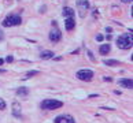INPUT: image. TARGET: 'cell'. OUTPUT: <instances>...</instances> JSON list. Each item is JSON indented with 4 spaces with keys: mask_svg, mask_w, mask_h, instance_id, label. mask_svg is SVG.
Instances as JSON below:
<instances>
[{
    "mask_svg": "<svg viewBox=\"0 0 133 123\" xmlns=\"http://www.w3.org/2000/svg\"><path fill=\"white\" fill-rule=\"evenodd\" d=\"M3 40H4V32L0 29V41H3Z\"/></svg>",
    "mask_w": 133,
    "mask_h": 123,
    "instance_id": "19",
    "label": "cell"
},
{
    "mask_svg": "<svg viewBox=\"0 0 133 123\" xmlns=\"http://www.w3.org/2000/svg\"><path fill=\"white\" fill-rule=\"evenodd\" d=\"M3 109H6V101L3 99H0V111H3Z\"/></svg>",
    "mask_w": 133,
    "mask_h": 123,
    "instance_id": "17",
    "label": "cell"
},
{
    "mask_svg": "<svg viewBox=\"0 0 133 123\" xmlns=\"http://www.w3.org/2000/svg\"><path fill=\"white\" fill-rule=\"evenodd\" d=\"M65 27H66L67 32H70V30H73L74 27H76V22H74L73 17H69L65 19Z\"/></svg>",
    "mask_w": 133,
    "mask_h": 123,
    "instance_id": "10",
    "label": "cell"
},
{
    "mask_svg": "<svg viewBox=\"0 0 133 123\" xmlns=\"http://www.w3.org/2000/svg\"><path fill=\"white\" fill-rule=\"evenodd\" d=\"M39 74H40V71H37V70L27 71V73H26V77H24V79H27V78H30V77H33V75H39Z\"/></svg>",
    "mask_w": 133,
    "mask_h": 123,
    "instance_id": "16",
    "label": "cell"
},
{
    "mask_svg": "<svg viewBox=\"0 0 133 123\" xmlns=\"http://www.w3.org/2000/svg\"><path fill=\"white\" fill-rule=\"evenodd\" d=\"M95 97H99V94H91V96H89V99H95Z\"/></svg>",
    "mask_w": 133,
    "mask_h": 123,
    "instance_id": "23",
    "label": "cell"
},
{
    "mask_svg": "<svg viewBox=\"0 0 133 123\" xmlns=\"http://www.w3.org/2000/svg\"><path fill=\"white\" fill-rule=\"evenodd\" d=\"M53 55H55V53H53L52 51H43L40 58H41L43 60H45V59H53Z\"/></svg>",
    "mask_w": 133,
    "mask_h": 123,
    "instance_id": "14",
    "label": "cell"
},
{
    "mask_svg": "<svg viewBox=\"0 0 133 123\" xmlns=\"http://www.w3.org/2000/svg\"><path fill=\"white\" fill-rule=\"evenodd\" d=\"M50 41L51 42H59L60 38H62V33H60V30L58 29V26H52V30L50 32Z\"/></svg>",
    "mask_w": 133,
    "mask_h": 123,
    "instance_id": "5",
    "label": "cell"
},
{
    "mask_svg": "<svg viewBox=\"0 0 133 123\" xmlns=\"http://www.w3.org/2000/svg\"><path fill=\"white\" fill-rule=\"evenodd\" d=\"M12 115L15 118H21L22 116V108H21V104L18 101L12 102Z\"/></svg>",
    "mask_w": 133,
    "mask_h": 123,
    "instance_id": "8",
    "label": "cell"
},
{
    "mask_svg": "<svg viewBox=\"0 0 133 123\" xmlns=\"http://www.w3.org/2000/svg\"><path fill=\"white\" fill-rule=\"evenodd\" d=\"M6 60L8 62V63H11V62L14 60V58H12V56H7V58H6Z\"/></svg>",
    "mask_w": 133,
    "mask_h": 123,
    "instance_id": "21",
    "label": "cell"
},
{
    "mask_svg": "<svg viewBox=\"0 0 133 123\" xmlns=\"http://www.w3.org/2000/svg\"><path fill=\"white\" fill-rule=\"evenodd\" d=\"M62 107H63V102L59 101V100H55V99H47L40 102V108L45 109V111L58 109V108H62Z\"/></svg>",
    "mask_w": 133,
    "mask_h": 123,
    "instance_id": "2",
    "label": "cell"
},
{
    "mask_svg": "<svg viewBox=\"0 0 133 123\" xmlns=\"http://www.w3.org/2000/svg\"><path fill=\"white\" fill-rule=\"evenodd\" d=\"M110 51H111V45L110 44H102L100 47H99V52H100V55H107Z\"/></svg>",
    "mask_w": 133,
    "mask_h": 123,
    "instance_id": "11",
    "label": "cell"
},
{
    "mask_svg": "<svg viewBox=\"0 0 133 123\" xmlns=\"http://www.w3.org/2000/svg\"><path fill=\"white\" fill-rule=\"evenodd\" d=\"M103 36H102V34H98V36H96V40H98V41H103Z\"/></svg>",
    "mask_w": 133,
    "mask_h": 123,
    "instance_id": "20",
    "label": "cell"
},
{
    "mask_svg": "<svg viewBox=\"0 0 133 123\" xmlns=\"http://www.w3.org/2000/svg\"><path fill=\"white\" fill-rule=\"evenodd\" d=\"M106 66H110V67H115V66H119V62L118 60H112V59H106L103 62Z\"/></svg>",
    "mask_w": 133,
    "mask_h": 123,
    "instance_id": "15",
    "label": "cell"
},
{
    "mask_svg": "<svg viewBox=\"0 0 133 123\" xmlns=\"http://www.w3.org/2000/svg\"><path fill=\"white\" fill-rule=\"evenodd\" d=\"M27 94H29V89L25 88V86H21V88L17 89V96H19V97H26Z\"/></svg>",
    "mask_w": 133,
    "mask_h": 123,
    "instance_id": "12",
    "label": "cell"
},
{
    "mask_svg": "<svg viewBox=\"0 0 133 123\" xmlns=\"http://www.w3.org/2000/svg\"><path fill=\"white\" fill-rule=\"evenodd\" d=\"M103 79H104V81H108V82H111V81H112V79H111V78H110V77H104V78H103Z\"/></svg>",
    "mask_w": 133,
    "mask_h": 123,
    "instance_id": "22",
    "label": "cell"
},
{
    "mask_svg": "<svg viewBox=\"0 0 133 123\" xmlns=\"http://www.w3.org/2000/svg\"><path fill=\"white\" fill-rule=\"evenodd\" d=\"M77 7L80 11V17L84 18L85 17V11L89 8V1L88 0H77Z\"/></svg>",
    "mask_w": 133,
    "mask_h": 123,
    "instance_id": "7",
    "label": "cell"
},
{
    "mask_svg": "<svg viewBox=\"0 0 133 123\" xmlns=\"http://www.w3.org/2000/svg\"><path fill=\"white\" fill-rule=\"evenodd\" d=\"M133 45V34L132 33H125L117 38V47L121 49H129Z\"/></svg>",
    "mask_w": 133,
    "mask_h": 123,
    "instance_id": "1",
    "label": "cell"
},
{
    "mask_svg": "<svg viewBox=\"0 0 133 123\" xmlns=\"http://www.w3.org/2000/svg\"><path fill=\"white\" fill-rule=\"evenodd\" d=\"M3 63H4V60L1 58H0V66H3Z\"/></svg>",
    "mask_w": 133,
    "mask_h": 123,
    "instance_id": "25",
    "label": "cell"
},
{
    "mask_svg": "<svg viewBox=\"0 0 133 123\" xmlns=\"http://www.w3.org/2000/svg\"><path fill=\"white\" fill-rule=\"evenodd\" d=\"M76 77H77L80 81H92V78H93V71L92 70H88V68H82V70L77 71V74H76Z\"/></svg>",
    "mask_w": 133,
    "mask_h": 123,
    "instance_id": "4",
    "label": "cell"
},
{
    "mask_svg": "<svg viewBox=\"0 0 133 123\" xmlns=\"http://www.w3.org/2000/svg\"><path fill=\"white\" fill-rule=\"evenodd\" d=\"M53 123H76L74 118L69 114H63V115H59L53 119Z\"/></svg>",
    "mask_w": 133,
    "mask_h": 123,
    "instance_id": "6",
    "label": "cell"
},
{
    "mask_svg": "<svg viewBox=\"0 0 133 123\" xmlns=\"http://www.w3.org/2000/svg\"><path fill=\"white\" fill-rule=\"evenodd\" d=\"M88 56H89V59H91L92 62H95V56H93V53H92L91 51H88Z\"/></svg>",
    "mask_w": 133,
    "mask_h": 123,
    "instance_id": "18",
    "label": "cell"
},
{
    "mask_svg": "<svg viewBox=\"0 0 133 123\" xmlns=\"http://www.w3.org/2000/svg\"><path fill=\"white\" fill-rule=\"evenodd\" d=\"M63 17L65 18H69V17H74V14H76V11H74L73 8H71V7H65V8H63Z\"/></svg>",
    "mask_w": 133,
    "mask_h": 123,
    "instance_id": "13",
    "label": "cell"
},
{
    "mask_svg": "<svg viewBox=\"0 0 133 123\" xmlns=\"http://www.w3.org/2000/svg\"><path fill=\"white\" fill-rule=\"evenodd\" d=\"M22 23V18L21 15L18 14H11L8 15V17L6 18V19L1 22V25H3L4 27H11V26H18V25Z\"/></svg>",
    "mask_w": 133,
    "mask_h": 123,
    "instance_id": "3",
    "label": "cell"
},
{
    "mask_svg": "<svg viewBox=\"0 0 133 123\" xmlns=\"http://www.w3.org/2000/svg\"><path fill=\"white\" fill-rule=\"evenodd\" d=\"M122 3H132V0H121Z\"/></svg>",
    "mask_w": 133,
    "mask_h": 123,
    "instance_id": "24",
    "label": "cell"
},
{
    "mask_svg": "<svg viewBox=\"0 0 133 123\" xmlns=\"http://www.w3.org/2000/svg\"><path fill=\"white\" fill-rule=\"evenodd\" d=\"M118 85L122 86V88H125V89H132L133 81H132V78H121L118 81Z\"/></svg>",
    "mask_w": 133,
    "mask_h": 123,
    "instance_id": "9",
    "label": "cell"
}]
</instances>
